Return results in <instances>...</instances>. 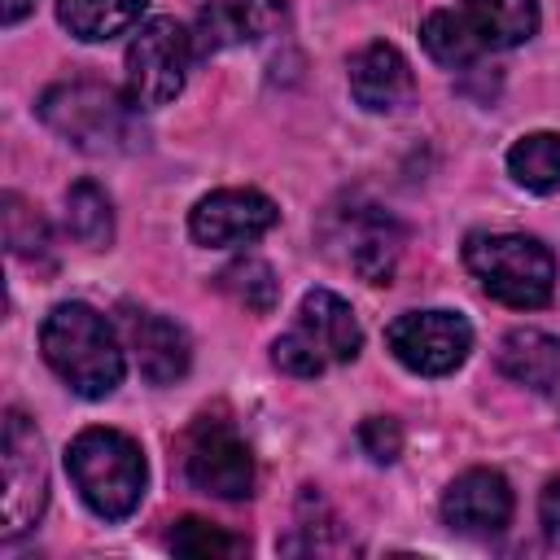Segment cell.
<instances>
[{
	"mask_svg": "<svg viewBox=\"0 0 560 560\" xmlns=\"http://www.w3.org/2000/svg\"><path fill=\"white\" fill-rule=\"evenodd\" d=\"M538 521H542V534L551 547H560V477L547 481V490L538 494Z\"/></svg>",
	"mask_w": 560,
	"mask_h": 560,
	"instance_id": "25",
	"label": "cell"
},
{
	"mask_svg": "<svg viewBox=\"0 0 560 560\" xmlns=\"http://www.w3.org/2000/svg\"><path fill=\"white\" fill-rule=\"evenodd\" d=\"M499 372L525 389H556L560 385V341L542 328H512L499 341Z\"/></svg>",
	"mask_w": 560,
	"mask_h": 560,
	"instance_id": "17",
	"label": "cell"
},
{
	"mask_svg": "<svg viewBox=\"0 0 560 560\" xmlns=\"http://www.w3.org/2000/svg\"><path fill=\"white\" fill-rule=\"evenodd\" d=\"M359 446L372 464H394L402 455V424L389 416H368L359 424Z\"/></svg>",
	"mask_w": 560,
	"mask_h": 560,
	"instance_id": "24",
	"label": "cell"
},
{
	"mask_svg": "<svg viewBox=\"0 0 560 560\" xmlns=\"http://www.w3.org/2000/svg\"><path fill=\"white\" fill-rule=\"evenodd\" d=\"M464 267L477 276L481 293L516 311H538L556 293V258L525 232H472L464 241Z\"/></svg>",
	"mask_w": 560,
	"mask_h": 560,
	"instance_id": "5",
	"label": "cell"
},
{
	"mask_svg": "<svg viewBox=\"0 0 560 560\" xmlns=\"http://www.w3.org/2000/svg\"><path fill=\"white\" fill-rule=\"evenodd\" d=\"M512 521V490L494 468L459 472L442 494V525L464 538H494Z\"/></svg>",
	"mask_w": 560,
	"mask_h": 560,
	"instance_id": "12",
	"label": "cell"
},
{
	"mask_svg": "<svg viewBox=\"0 0 560 560\" xmlns=\"http://www.w3.org/2000/svg\"><path fill=\"white\" fill-rule=\"evenodd\" d=\"M280 210L267 192L258 188H219L210 197H201L188 214V232L197 245L210 249H228V245H249L258 236H267L276 228Z\"/></svg>",
	"mask_w": 560,
	"mask_h": 560,
	"instance_id": "10",
	"label": "cell"
},
{
	"mask_svg": "<svg viewBox=\"0 0 560 560\" xmlns=\"http://www.w3.org/2000/svg\"><path fill=\"white\" fill-rule=\"evenodd\" d=\"M385 341L416 376H451L472 350V324L459 311H407L385 328Z\"/></svg>",
	"mask_w": 560,
	"mask_h": 560,
	"instance_id": "9",
	"label": "cell"
},
{
	"mask_svg": "<svg viewBox=\"0 0 560 560\" xmlns=\"http://www.w3.org/2000/svg\"><path fill=\"white\" fill-rule=\"evenodd\" d=\"M122 332H127V346L136 354V368L149 385H175L188 363H192V346H188V332L158 315V311H122Z\"/></svg>",
	"mask_w": 560,
	"mask_h": 560,
	"instance_id": "14",
	"label": "cell"
},
{
	"mask_svg": "<svg viewBox=\"0 0 560 560\" xmlns=\"http://www.w3.org/2000/svg\"><path fill=\"white\" fill-rule=\"evenodd\" d=\"M214 284L236 302V306H245V311H254V315H267V311H276V302H280V280H276V271L262 262V258H236V262H228L219 276H214Z\"/></svg>",
	"mask_w": 560,
	"mask_h": 560,
	"instance_id": "22",
	"label": "cell"
},
{
	"mask_svg": "<svg viewBox=\"0 0 560 560\" xmlns=\"http://www.w3.org/2000/svg\"><path fill=\"white\" fill-rule=\"evenodd\" d=\"M346 241H350V249H346L350 267L368 284H389V276L398 267V254H402V228L385 210L368 206V210L346 219Z\"/></svg>",
	"mask_w": 560,
	"mask_h": 560,
	"instance_id": "16",
	"label": "cell"
},
{
	"mask_svg": "<svg viewBox=\"0 0 560 560\" xmlns=\"http://www.w3.org/2000/svg\"><path fill=\"white\" fill-rule=\"evenodd\" d=\"M0 214H4V241H9V254L31 262V267H52V232H48V219L22 197V192H4L0 197Z\"/></svg>",
	"mask_w": 560,
	"mask_h": 560,
	"instance_id": "21",
	"label": "cell"
},
{
	"mask_svg": "<svg viewBox=\"0 0 560 560\" xmlns=\"http://www.w3.org/2000/svg\"><path fill=\"white\" fill-rule=\"evenodd\" d=\"M508 175L529 192H560V131H529L508 149Z\"/></svg>",
	"mask_w": 560,
	"mask_h": 560,
	"instance_id": "19",
	"label": "cell"
},
{
	"mask_svg": "<svg viewBox=\"0 0 560 560\" xmlns=\"http://www.w3.org/2000/svg\"><path fill=\"white\" fill-rule=\"evenodd\" d=\"M4 525L0 538H22L48 508V459L39 429L13 407L4 411Z\"/></svg>",
	"mask_w": 560,
	"mask_h": 560,
	"instance_id": "8",
	"label": "cell"
},
{
	"mask_svg": "<svg viewBox=\"0 0 560 560\" xmlns=\"http://www.w3.org/2000/svg\"><path fill=\"white\" fill-rule=\"evenodd\" d=\"M66 472L79 490V499L101 516V521H127L140 499H144V455L140 446L118 433V429H83L70 446H66Z\"/></svg>",
	"mask_w": 560,
	"mask_h": 560,
	"instance_id": "4",
	"label": "cell"
},
{
	"mask_svg": "<svg viewBox=\"0 0 560 560\" xmlns=\"http://www.w3.org/2000/svg\"><path fill=\"white\" fill-rule=\"evenodd\" d=\"M192 31L175 18H149L127 44V96L140 109H162L184 92L192 66Z\"/></svg>",
	"mask_w": 560,
	"mask_h": 560,
	"instance_id": "7",
	"label": "cell"
},
{
	"mask_svg": "<svg viewBox=\"0 0 560 560\" xmlns=\"http://www.w3.org/2000/svg\"><path fill=\"white\" fill-rule=\"evenodd\" d=\"M39 350L48 368L79 398H109L122 385V346L114 324L88 302H61L39 324Z\"/></svg>",
	"mask_w": 560,
	"mask_h": 560,
	"instance_id": "2",
	"label": "cell"
},
{
	"mask_svg": "<svg viewBox=\"0 0 560 560\" xmlns=\"http://www.w3.org/2000/svg\"><path fill=\"white\" fill-rule=\"evenodd\" d=\"M538 31V0H459L455 9H433L420 22L424 52L446 66L464 70L486 52L516 48Z\"/></svg>",
	"mask_w": 560,
	"mask_h": 560,
	"instance_id": "3",
	"label": "cell"
},
{
	"mask_svg": "<svg viewBox=\"0 0 560 560\" xmlns=\"http://www.w3.org/2000/svg\"><path fill=\"white\" fill-rule=\"evenodd\" d=\"M31 9H35V0H0V22L4 26H18Z\"/></svg>",
	"mask_w": 560,
	"mask_h": 560,
	"instance_id": "26",
	"label": "cell"
},
{
	"mask_svg": "<svg viewBox=\"0 0 560 560\" xmlns=\"http://www.w3.org/2000/svg\"><path fill=\"white\" fill-rule=\"evenodd\" d=\"M184 472L201 494H214V499H245L254 490V455L228 424L201 420L192 429Z\"/></svg>",
	"mask_w": 560,
	"mask_h": 560,
	"instance_id": "11",
	"label": "cell"
},
{
	"mask_svg": "<svg viewBox=\"0 0 560 560\" xmlns=\"http://www.w3.org/2000/svg\"><path fill=\"white\" fill-rule=\"evenodd\" d=\"M66 232L88 249H109L114 241V206L96 179H79L66 192Z\"/></svg>",
	"mask_w": 560,
	"mask_h": 560,
	"instance_id": "20",
	"label": "cell"
},
{
	"mask_svg": "<svg viewBox=\"0 0 560 560\" xmlns=\"http://www.w3.org/2000/svg\"><path fill=\"white\" fill-rule=\"evenodd\" d=\"M346 83H350V96L368 109V114H394L411 101L416 92V79H411V61L385 44V39H372L363 44L354 57H350V70H346Z\"/></svg>",
	"mask_w": 560,
	"mask_h": 560,
	"instance_id": "15",
	"label": "cell"
},
{
	"mask_svg": "<svg viewBox=\"0 0 560 560\" xmlns=\"http://www.w3.org/2000/svg\"><path fill=\"white\" fill-rule=\"evenodd\" d=\"M284 26H289L284 0H210L197 13L192 48H197V57H214V52L236 48V44L271 39Z\"/></svg>",
	"mask_w": 560,
	"mask_h": 560,
	"instance_id": "13",
	"label": "cell"
},
{
	"mask_svg": "<svg viewBox=\"0 0 560 560\" xmlns=\"http://www.w3.org/2000/svg\"><path fill=\"white\" fill-rule=\"evenodd\" d=\"M144 4L149 0H57V18L74 39L101 44V39L131 31L140 22Z\"/></svg>",
	"mask_w": 560,
	"mask_h": 560,
	"instance_id": "18",
	"label": "cell"
},
{
	"mask_svg": "<svg viewBox=\"0 0 560 560\" xmlns=\"http://www.w3.org/2000/svg\"><path fill=\"white\" fill-rule=\"evenodd\" d=\"M35 109L52 136H61L66 144L96 153V158L136 153L149 140V131L140 122V105L109 83H92V79L52 83Z\"/></svg>",
	"mask_w": 560,
	"mask_h": 560,
	"instance_id": "1",
	"label": "cell"
},
{
	"mask_svg": "<svg viewBox=\"0 0 560 560\" xmlns=\"http://www.w3.org/2000/svg\"><path fill=\"white\" fill-rule=\"evenodd\" d=\"M171 547H175L179 556H192V560H232V556H245V538H241V534H228L223 525L201 521V516L175 521Z\"/></svg>",
	"mask_w": 560,
	"mask_h": 560,
	"instance_id": "23",
	"label": "cell"
},
{
	"mask_svg": "<svg viewBox=\"0 0 560 560\" xmlns=\"http://www.w3.org/2000/svg\"><path fill=\"white\" fill-rule=\"evenodd\" d=\"M363 346V332H359V319L350 311L346 298H337L332 289H311L298 306V319L284 337H276L271 346V363L289 376H319L324 368H337V363H350Z\"/></svg>",
	"mask_w": 560,
	"mask_h": 560,
	"instance_id": "6",
	"label": "cell"
}]
</instances>
